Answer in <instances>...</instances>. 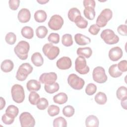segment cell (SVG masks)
Masks as SVG:
<instances>
[{"label":"cell","instance_id":"1","mask_svg":"<svg viewBox=\"0 0 127 127\" xmlns=\"http://www.w3.org/2000/svg\"><path fill=\"white\" fill-rule=\"evenodd\" d=\"M29 49V44L25 41H21L14 47V52L20 60H25L28 58Z\"/></svg>","mask_w":127,"mask_h":127},{"label":"cell","instance_id":"2","mask_svg":"<svg viewBox=\"0 0 127 127\" xmlns=\"http://www.w3.org/2000/svg\"><path fill=\"white\" fill-rule=\"evenodd\" d=\"M12 100L16 103H21L25 99V92L23 87L19 84L13 85L11 88Z\"/></svg>","mask_w":127,"mask_h":127},{"label":"cell","instance_id":"3","mask_svg":"<svg viewBox=\"0 0 127 127\" xmlns=\"http://www.w3.org/2000/svg\"><path fill=\"white\" fill-rule=\"evenodd\" d=\"M33 68L32 65L28 63H25L21 64L17 71L16 74V78L21 81L25 80L28 75L30 74L33 71Z\"/></svg>","mask_w":127,"mask_h":127},{"label":"cell","instance_id":"4","mask_svg":"<svg viewBox=\"0 0 127 127\" xmlns=\"http://www.w3.org/2000/svg\"><path fill=\"white\" fill-rule=\"evenodd\" d=\"M112 16L113 12L110 9H104L97 17L96 25L99 28L105 27L107 25V22L112 18Z\"/></svg>","mask_w":127,"mask_h":127},{"label":"cell","instance_id":"5","mask_svg":"<svg viewBox=\"0 0 127 127\" xmlns=\"http://www.w3.org/2000/svg\"><path fill=\"white\" fill-rule=\"evenodd\" d=\"M101 38L107 44L114 45L119 41V37L114 33V31L106 29L102 31L100 34Z\"/></svg>","mask_w":127,"mask_h":127},{"label":"cell","instance_id":"6","mask_svg":"<svg viewBox=\"0 0 127 127\" xmlns=\"http://www.w3.org/2000/svg\"><path fill=\"white\" fill-rule=\"evenodd\" d=\"M42 51L45 56L50 60L55 59L60 54L59 48L51 43L45 44L43 47Z\"/></svg>","mask_w":127,"mask_h":127},{"label":"cell","instance_id":"7","mask_svg":"<svg viewBox=\"0 0 127 127\" xmlns=\"http://www.w3.org/2000/svg\"><path fill=\"white\" fill-rule=\"evenodd\" d=\"M67 83L72 88L75 90H81L85 84L84 80L74 73L69 75Z\"/></svg>","mask_w":127,"mask_h":127},{"label":"cell","instance_id":"8","mask_svg":"<svg viewBox=\"0 0 127 127\" xmlns=\"http://www.w3.org/2000/svg\"><path fill=\"white\" fill-rule=\"evenodd\" d=\"M75 69L80 74H86L89 71V67L87 65L84 57L78 56L75 61Z\"/></svg>","mask_w":127,"mask_h":127},{"label":"cell","instance_id":"9","mask_svg":"<svg viewBox=\"0 0 127 127\" xmlns=\"http://www.w3.org/2000/svg\"><path fill=\"white\" fill-rule=\"evenodd\" d=\"M93 79L98 83H104L107 80V76L105 69L102 66H97L94 68L92 72Z\"/></svg>","mask_w":127,"mask_h":127},{"label":"cell","instance_id":"10","mask_svg":"<svg viewBox=\"0 0 127 127\" xmlns=\"http://www.w3.org/2000/svg\"><path fill=\"white\" fill-rule=\"evenodd\" d=\"M19 119L20 126L22 127H33L35 125L34 118L29 112L22 113Z\"/></svg>","mask_w":127,"mask_h":127},{"label":"cell","instance_id":"11","mask_svg":"<svg viewBox=\"0 0 127 127\" xmlns=\"http://www.w3.org/2000/svg\"><path fill=\"white\" fill-rule=\"evenodd\" d=\"M63 17L58 14H55L52 16L48 22L49 28L53 30H60L64 24Z\"/></svg>","mask_w":127,"mask_h":127},{"label":"cell","instance_id":"12","mask_svg":"<svg viewBox=\"0 0 127 127\" xmlns=\"http://www.w3.org/2000/svg\"><path fill=\"white\" fill-rule=\"evenodd\" d=\"M57 75L55 72H51L42 73L39 77V81L42 83L45 84H52L57 80Z\"/></svg>","mask_w":127,"mask_h":127},{"label":"cell","instance_id":"13","mask_svg":"<svg viewBox=\"0 0 127 127\" xmlns=\"http://www.w3.org/2000/svg\"><path fill=\"white\" fill-rule=\"evenodd\" d=\"M56 65L57 67L60 69H67L71 66V60L69 57H63L57 61Z\"/></svg>","mask_w":127,"mask_h":127},{"label":"cell","instance_id":"14","mask_svg":"<svg viewBox=\"0 0 127 127\" xmlns=\"http://www.w3.org/2000/svg\"><path fill=\"white\" fill-rule=\"evenodd\" d=\"M123 55V51L119 47H113L109 52V57L111 61L114 62L118 61L122 57Z\"/></svg>","mask_w":127,"mask_h":127},{"label":"cell","instance_id":"15","mask_svg":"<svg viewBox=\"0 0 127 127\" xmlns=\"http://www.w3.org/2000/svg\"><path fill=\"white\" fill-rule=\"evenodd\" d=\"M17 17L19 21L21 23L28 22L31 18V13L30 10L25 8L21 9L18 13Z\"/></svg>","mask_w":127,"mask_h":127},{"label":"cell","instance_id":"16","mask_svg":"<svg viewBox=\"0 0 127 127\" xmlns=\"http://www.w3.org/2000/svg\"><path fill=\"white\" fill-rule=\"evenodd\" d=\"M74 40L77 45L81 46L89 44L91 42V39L89 37L80 33H77L74 35Z\"/></svg>","mask_w":127,"mask_h":127},{"label":"cell","instance_id":"17","mask_svg":"<svg viewBox=\"0 0 127 127\" xmlns=\"http://www.w3.org/2000/svg\"><path fill=\"white\" fill-rule=\"evenodd\" d=\"M41 86L40 82L35 79L29 80L26 84L27 89L30 92L38 91L40 89Z\"/></svg>","mask_w":127,"mask_h":127},{"label":"cell","instance_id":"18","mask_svg":"<svg viewBox=\"0 0 127 127\" xmlns=\"http://www.w3.org/2000/svg\"><path fill=\"white\" fill-rule=\"evenodd\" d=\"M32 63L36 66H41L44 63V59L42 55L39 52L34 53L31 57Z\"/></svg>","mask_w":127,"mask_h":127},{"label":"cell","instance_id":"19","mask_svg":"<svg viewBox=\"0 0 127 127\" xmlns=\"http://www.w3.org/2000/svg\"><path fill=\"white\" fill-rule=\"evenodd\" d=\"M14 67V64L10 60H5L2 62L0 64V68L4 72L11 71Z\"/></svg>","mask_w":127,"mask_h":127},{"label":"cell","instance_id":"20","mask_svg":"<svg viewBox=\"0 0 127 127\" xmlns=\"http://www.w3.org/2000/svg\"><path fill=\"white\" fill-rule=\"evenodd\" d=\"M67 95L64 92L59 93L53 97L54 102L58 104H64L67 102Z\"/></svg>","mask_w":127,"mask_h":127},{"label":"cell","instance_id":"21","mask_svg":"<svg viewBox=\"0 0 127 127\" xmlns=\"http://www.w3.org/2000/svg\"><path fill=\"white\" fill-rule=\"evenodd\" d=\"M99 120L94 115H90L85 120V125L87 127H98L99 126Z\"/></svg>","mask_w":127,"mask_h":127},{"label":"cell","instance_id":"22","mask_svg":"<svg viewBox=\"0 0 127 127\" xmlns=\"http://www.w3.org/2000/svg\"><path fill=\"white\" fill-rule=\"evenodd\" d=\"M76 53L79 56H82L86 58H89L92 54V50L89 47L79 48L77 49Z\"/></svg>","mask_w":127,"mask_h":127},{"label":"cell","instance_id":"23","mask_svg":"<svg viewBox=\"0 0 127 127\" xmlns=\"http://www.w3.org/2000/svg\"><path fill=\"white\" fill-rule=\"evenodd\" d=\"M35 20L39 23H42L46 21L47 15L46 12L43 10H37L34 15Z\"/></svg>","mask_w":127,"mask_h":127},{"label":"cell","instance_id":"24","mask_svg":"<svg viewBox=\"0 0 127 127\" xmlns=\"http://www.w3.org/2000/svg\"><path fill=\"white\" fill-rule=\"evenodd\" d=\"M21 33L23 37L28 39H31L34 36L33 29L30 26H26L23 27L21 29Z\"/></svg>","mask_w":127,"mask_h":127},{"label":"cell","instance_id":"25","mask_svg":"<svg viewBox=\"0 0 127 127\" xmlns=\"http://www.w3.org/2000/svg\"><path fill=\"white\" fill-rule=\"evenodd\" d=\"M80 15H81V13L80 10L76 7H72L70 8L67 14V16L69 19L71 21L74 22L75 19H76V18Z\"/></svg>","mask_w":127,"mask_h":127},{"label":"cell","instance_id":"26","mask_svg":"<svg viewBox=\"0 0 127 127\" xmlns=\"http://www.w3.org/2000/svg\"><path fill=\"white\" fill-rule=\"evenodd\" d=\"M83 14L85 17L89 20L94 19L95 16V11L94 8L92 6H86L83 10Z\"/></svg>","mask_w":127,"mask_h":127},{"label":"cell","instance_id":"27","mask_svg":"<svg viewBox=\"0 0 127 127\" xmlns=\"http://www.w3.org/2000/svg\"><path fill=\"white\" fill-rule=\"evenodd\" d=\"M108 71L110 75L114 78L119 77L122 75V72L118 69L117 64H114L111 65L109 68Z\"/></svg>","mask_w":127,"mask_h":127},{"label":"cell","instance_id":"28","mask_svg":"<svg viewBox=\"0 0 127 127\" xmlns=\"http://www.w3.org/2000/svg\"><path fill=\"white\" fill-rule=\"evenodd\" d=\"M59 88L60 86L59 83L56 82L50 84H45L44 86L45 90L47 93L49 94H53L58 91Z\"/></svg>","mask_w":127,"mask_h":127},{"label":"cell","instance_id":"29","mask_svg":"<svg viewBox=\"0 0 127 127\" xmlns=\"http://www.w3.org/2000/svg\"><path fill=\"white\" fill-rule=\"evenodd\" d=\"M94 100L98 104L104 105L107 100V96L105 93L102 92H99L95 96Z\"/></svg>","mask_w":127,"mask_h":127},{"label":"cell","instance_id":"30","mask_svg":"<svg viewBox=\"0 0 127 127\" xmlns=\"http://www.w3.org/2000/svg\"><path fill=\"white\" fill-rule=\"evenodd\" d=\"M19 113V110L18 108L13 105H10L8 106V107L6 108L5 110V113L7 115L10 116L11 117L15 118L18 115Z\"/></svg>","mask_w":127,"mask_h":127},{"label":"cell","instance_id":"31","mask_svg":"<svg viewBox=\"0 0 127 127\" xmlns=\"http://www.w3.org/2000/svg\"><path fill=\"white\" fill-rule=\"evenodd\" d=\"M48 30L45 26H39L36 29V34L37 37L40 39L44 38L48 34Z\"/></svg>","mask_w":127,"mask_h":127},{"label":"cell","instance_id":"32","mask_svg":"<svg viewBox=\"0 0 127 127\" xmlns=\"http://www.w3.org/2000/svg\"><path fill=\"white\" fill-rule=\"evenodd\" d=\"M76 25L80 29H85L88 25V21L81 15L77 17L74 21Z\"/></svg>","mask_w":127,"mask_h":127},{"label":"cell","instance_id":"33","mask_svg":"<svg viewBox=\"0 0 127 127\" xmlns=\"http://www.w3.org/2000/svg\"><path fill=\"white\" fill-rule=\"evenodd\" d=\"M62 43L65 47L71 46L73 44L72 36L70 34H65L63 35L62 38Z\"/></svg>","mask_w":127,"mask_h":127},{"label":"cell","instance_id":"34","mask_svg":"<svg viewBox=\"0 0 127 127\" xmlns=\"http://www.w3.org/2000/svg\"><path fill=\"white\" fill-rule=\"evenodd\" d=\"M53 126L54 127H66L67 122L64 118L59 117L55 119L53 121Z\"/></svg>","mask_w":127,"mask_h":127},{"label":"cell","instance_id":"35","mask_svg":"<svg viewBox=\"0 0 127 127\" xmlns=\"http://www.w3.org/2000/svg\"><path fill=\"white\" fill-rule=\"evenodd\" d=\"M116 95H117V98L120 100H121L124 98H127V87L123 86L120 87L117 90Z\"/></svg>","mask_w":127,"mask_h":127},{"label":"cell","instance_id":"36","mask_svg":"<svg viewBox=\"0 0 127 127\" xmlns=\"http://www.w3.org/2000/svg\"><path fill=\"white\" fill-rule=\"evenodd\" d=\"M40 99V96L37 92L35 91L30 92L28 97V100L30 104L33 105H37Z\"/></svg>","mask_w":127,"mask_h":127},{"label":"cell","instance_id":"37","mask_svg":"<svg viewBox=\"0 0 127 127\" xmlns=\"http://www.w3.org/2000/svg\"><path fill=\"white\" fill-rule=\"evenodd\" d=\"M74 109L70 105H67L65 106L63 109V114L66 117H71L74 114Z\"/></svg>","mask_w":127,"mask_h":127},{"label":"cell","instance_id":"38","mask_svg":"<svg viewBox=\"0 0 127 127\" xmlns=\"http://www.w3.org/2000/svg\"><path fill=\"white\" fill-rule=\"evenodd\" d=\"M60 108L55 105H51L48 108V113L51 117L58 115L60 113Z\"/></svg>","mask_w":127,"mask_h":127},{"label":"cell","instance_id":"39","mask_svg":"<svg viewBox=\"0 0 127 127\" xmlns=\"http://www.w3.org/2000/svg\"><path fill=\"white\" fill-rule=\"evenodd\" d=\"M5 40L9 45H13L16 41V36L13 32H8L6 34Z\"/></svg>","mask_w":127,"mask_h":127},{"label":"cell","instance_id":"40","mask_svg":"<svg viewBox=\"0 0 127 127\" xmlns=\"http://www.w3.org/2000/svg\"><path fill=\"white\" fill-rule=\"evenodd\" d=\"M37 108L40 110H45L49 105V102L45 98H41L37 104Z\"/></svg>","mask_w":127,"mask_h":127},{"label":"cell","instance_id":"41","mask_svg":"<svg viewBox=\"0 0 127 127\" xmlns=\"http://www.w3.org/2000/svg\"><path fill=\"white\" fill-rule=\"evenodd\" d=\"M97 90V86L93 83H89L86 87L85 93L89 96L93 95Z\"/></svg>","mask_w":127,"mask_h":127},{"label":"cell","instance_id":"42","mask_svg":"<svg viewBox=\"0 0 127 127\" xmlns=\"http://www.w3.org/2000/svg\"><path fill=\"white\" fill-rule=\"evenodd\" d=\"M48 40L52 44H58L60 41V35L58 33H52L48 36Z\"/></svg>","mask_w":127,"mask_h":127},{"label":"cell","instance_id":"43","mask_svg":"<svg viewBox=\"0 0 127 127\" xmlns=\"http://www.w3.org/2000/svg\"><path fill=\"white\" fill-rule=\"evenodd\" d=\"M1 120L2 122L5 125H11L13 123L14 118L5 113L2 116Z\"/></svg>","mask_w":127,"mask_h":127},{"label":"cell","instance_id":"44","mask_svg":"<svg viewBox=\"0 0 127 127\" xmlns=\"http://www.w3.org/2000/svg\"><path fill=\"white\" fill-rule=\"evenodd\" d=\"M9 8L12 10H16L17 9L20 4L19 0H9L8 1Z\"/></svg>","mask_w":127,"mask_h":127},{"label":"cell","instance_id":"45","mask_svg":"<svg viewBox=\"0 0 127 127\" xmlns=\"http://www.w3.org/2000/svg\"><path fill=\"white\" fill-rule=\"evenodd\" d=\"M118 65V68L121 72H126L127 70V62L126 60H123L120 62Z\"/></svg>","mask_w":127,"mask_h":127},{"label":"cell","instance_id":"46","mask_svg":"<svg viewBox=\"0 0 127 127\" xmlns=\"http://www.w3.org/2000/svg\"><path fill=\"white\" fill-rule=\"evenodd\" d=\"M100 30V28L98 27L96 24H92L91 25L88 29L89 32L93 35H96Z\"/></svg>","mask_w":127,"mask_h":127},{"label":"cell","instance_id":"47","mask_svg":"<svg viewBox=\"0 0 127 127\" xmlns=\"http://www.w3.org/2000/svg\"><path fill=\"white\" fill-rule=\"evenodd\" d=\"M127 26L125 24L120 25L118 27V28H117L118 32L122 36H126L127 35Z\"/></svg>","mask_w":127,"mask_h":127},{"label":"cell","instance_id":"48","mask_svg":"<svg viewBox=\"0 0 127 127\" xmlns=\"http://www.w3.org/2000/svg\"><path fill=\"white\" fill-rule=\"evenodd\" d=\"M83 3L84 7L92 6L95 8L96 5V2L94 0H84L83 1Z\"/></svg>","mask_w":127,"mask_h":127},{"label":"cell","instance_id":"49","mask_svg":"<svg viewBox=\"0 0 127 127\" xmlns=\"http://www.w3.org/2000/svg\"><path fill=\"white\" fill-rule=\"evenodd\" d=\"M127 97L124 98L121 100V106L125 110H127Z\"/></svg>","mask_w":127,"mask_h":127},{"label":"cell","instance_id":"50","mask_svg":"<svg viewBox=\"0 0 127 127\" xmlns=\"http://www.w3.org/2000/svg\"><path fill=\"white\" fill-rule=\"evenodd\" d=\"M0 110H1L4 107L5 105V101L4 99L2 97H0Z\"/></svg>","mask_w":127,"mask_h":127},{"label":"cell","instance_id":"51","mask_svg":"<svg viewBox=\"0 0 127 127\" xmlns=\"http://www.w3.org/2000/svg\"><path fill=\"white\" fill-rule=\"evenodd\" d=\"M37 2H38V3H40L41 4H45V3H46L47 2H49V0H37Z\"/></svg>","mask_w":127,"mask_h":127}]
</instances>
